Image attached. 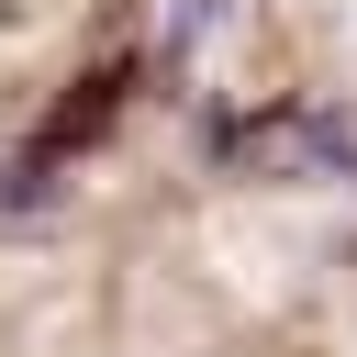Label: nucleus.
I'll return each mask as SVG.
<instances>
[{
  "label": "nucleus",
  "instance_id": "f257e3e1",
  "mask_svg": "<svg viewBox=\"0 0 357 357\" xmlns=\"http://www.w3.org/2000/svg\"><path fill=\"white\" fill-rule=\"evenodd\" d=\"M234 156L268 167V178H357V123L301 100V112H268V123H234Z\"/></svg>",
  "mask_w": 357,
  "mask_h": 357
}]
</instances>
